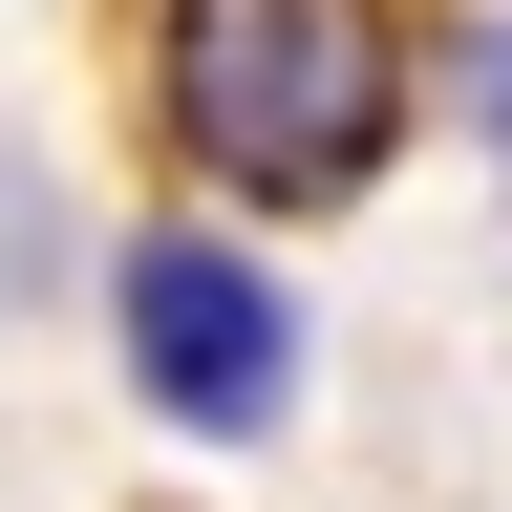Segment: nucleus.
Instances as JSON below:
<instances>
[{
  "instance_id": "7ed1b4c3",
  "label": "nucleus",
  "mask_w": 512,
  "mask_h": 512,
  "mask_svg": "<svg viewBox=\"0 0 512 512\" xmlns=\"http://www.w3.org/2000/svg\"><path fill=\"white\" fill-rule=\"evenodd\" d=\"M470 107H491V150H512V22H491V43H470Z\"/></svg>"
},
{
  "instance_id": "f03ea898",
  "label": "nucleus",
  "mask_w": 512,
  "mask_h": 512,
  "mask_svg": "<svg viewBox=\"0 0 512 512\" xmlns=\"http://www.w3.org/2000/svg\"><path fill=\"white\" fill-rule=\"evenodd\" d=\"M107 342L150 384V427H192V448H256L299 406V299H278V256H235L214 214H171V235L107 256Z\"/></svg>"
},
{
  "instance_id": "f257e3e1",
  "label": "nucleus",
  "mask_w": 512,
  "mask_h": 512,
  "mask_svg": "<svg viewBox=\"0 0 512 512\" xmlns=\"http://www.w3.org/2000/svg\"><path fill=\"white\" fill-rule=\"evenodd\" d=\"M171 150L235 214H342L406 150V22L384 0H171Z\"/></svg>"
}]
</instances>
